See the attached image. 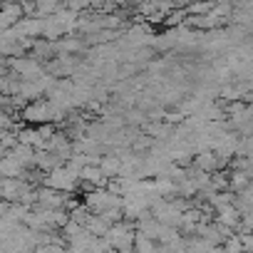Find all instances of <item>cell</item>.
<instances>
[{"instance_id":"2","label":"cell","mask_w":253,"mask_h":253,"mask_svg":"<svg viewBox=\"0 0 253 253\" xmlns=\"http://www.w3.org/2000/svg\"><path fill=\"white\" fill-rule=\"evenodd\" d=\"M0 171H3L5 179H25V176H28V167H25L20 159H15L13 154H3Z\"/></svg>"},{"instance_id":"3","label":"cell","mask_w":253,"mask_h":253,"mask_svg":"<svg viewBox=\"0 0 253 253\" xmlns=\"http://www.w3.org/2000/svg\"><path fill=\"white\" fill-rule=\"evenodd\" d=\"M221 164H226V159H221L213 149L201 152V154H196V157H194V167H199V169H201V171H206V174L218 171V169H221Z\"/></svg>"},{"instance_id":"6","label":"cell","mask_w":253,"mask_h":253,"mask_svg":"<svg viewBox=\"0 0 253 253\" xmlns=\"http://www.w3.org/2000/svg\"><path fill=\"white\" fill-rule=\"evenodd\" d=\"M82 231H84V226H82V223H77V221H72V218H70V221H67V226H65V228H62V236H65V238H67V241H70V238H75V236H80V233H82Z\"/></svg>"},{"instance_id":"7","label":"cell","mask_w":253,"mask_h":253,"mask_svg":"<svg viewBox=\"0 0 253 253\" xmlns=\"http://www.w3.org/2000/svg\"><path fill=\"white\" fill-rule=\"evenodd\" d=\"M241 238H243V248L253 253V233H241Z\"/></svg>"},{"instance_id":"4","label":"cell","mask_w":253,"mask_h":253,"mask_svg":"<svg viewBox=\"0 0 253 253\" xmlns=\"http://www.w3.org/2000/svg\"><path fill=\"white\" fill-rule=\"evenodd\" d=\"M109 228H112V223H109L102 213H92V216L87 218V223H84V231H89V233H92V236H97V238L107 236V233H109Z\"/></svg>"},{"instance_id":"1","label":"cell","mask_w":253,"mask_h":253,"mask_svg":"<svg viewBox=\"0 0 253 253\" xmlns=\"http://www.w3.org/2000/svg\"><path fill=\"white\" fill-rule=\"evenodd\" d=\"M23 119L30 124H50L55 119H62V114L57 112V107L50 99H35L23 107Z\"/></svg>"},{"instance_id":"5","label":"cell","mask_w":253,"mask_h":253,"mask_svg":"<svg viewBox=\"0 0 253 253\" xmlns=\"http://www.w3.org/2000/svg\"><path fill=\"white\" fill-rule=\"evenodd\" d=\"M223 246H226V248H223L226 253H243V251H246V248H243V238H241V233H238V236L233 233Z\"/></svg>"}]
</instances>
